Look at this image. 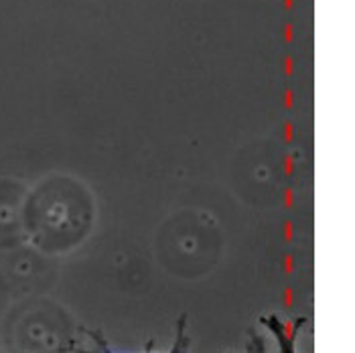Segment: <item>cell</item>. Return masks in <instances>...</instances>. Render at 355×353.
Wrapping results in <instances>:
<instances>
[]
</instances>
